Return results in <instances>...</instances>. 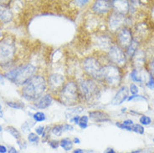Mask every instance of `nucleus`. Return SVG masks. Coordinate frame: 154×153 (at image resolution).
<instances>
[{
	"mask_svg": "<svg viewBox=\"0 0 154 153\" xmlns=\"http://www.w3.org/2000/svg\"><path fill=\"white\" fill-rule=\"evenodd\" d=\"M46 90V81L41 75H35L23 85L22 96L29 101H36Z\"/></svg>",
	"mask_w": 154,
	"mask_h": 153,
	"instance_id": "f257e3e1",
	"label": "nucleus"
},
{
	"mask_svg": "<svg viewBox=\"0 0 154 153\" xmlns=\"http://www.w3.org/2000/svg\"><path fill=\"white\" fill-rule=\"evenodd\" d=\"M36 68L33 65H19L4 74V77L17 85H24L33 76H35Z\"/></svg>",
	"mask_w": 154,
	"mask_h": 153,
	"instance_id": "f03ea898",
	"label": "nucleus"
},
{
	"mask_svg": "<svg viewBox=\"0 0 154 153\" xmlns=\"http://www.w3.org/2000/svg\"><path fill=\"white\" fill-rule=\"evenodd\" d=\"M16 47L14 39L7 36L0 40V66L9 65L14 59Z\"/></svg>",
	"mask_w": 154,
	"mask_h": 153,
	"instance_id": "7ed1b4c3",
	"label": "nucleus"
},
{
	"mask_svg": "<svg viewBox=\"0 0 154 153\" xmlns=\"http://www.w3.org/2000/svg\"><path fill=\"white\" fill-rule=\"evenodd\" d=\"M78 90V86L75 82L69 81L66 83L59 94L60 102L65 106H75L79 99Z\"/></svg>",
	"mask_w": 154,
	"mask_h": 153,
	"instance_id": "20e7f679",
	"label": "nucleus"
},
{
	"mask_svg": "<svg viewBox=\"0 0 154 153\" xmlns=\"http://www.w3.org/2000/svg\"><path fill=\"white\" fill-rule=\"evenodd\" d=\"M102 80L111 86H116L122 80V72L116 65H106L102 67Z\"/></svg>",
	"mask_w": 154,
	"mask_h": 153,
	"instance_id": "39448f33",
	"label": "nucleus"
},
{
	"mask_svg": "<svg viewBox=\"0 0 154 153\" xmlns=\"http://www.w3.org/2000/svg\"><path fill=\"white\" fill-rule=\"evenodd\" d=\"M83 68L85 73L96 80H102V66L94 57H87L83 61Z\"/></svg>",
	"mask_w": 154,
	"mask_h": 153,
	"instance_id": "423d86ee",
	"label": "nucleus"
},
{
	"mask_svg": "<svg viewBox=\"0 0 154 153\" xmlns=\"http://www.w3.org/2000/svg\"><path fill=\"white\" fill-rule=\"evenodd\" d=\"M78 90L86 99H91L97 95L98 88L95 81L91 79L82 80L79 82Z\"/></svg>",
	"mask_w": 154,
	"mask_h": 153,
	"instance_id": "0eeeda50",
	"label": "nucleus"
},
{
	"mask_svg": "<svg viewBox=\"0 0 154 153\" xmlns=\"http://www.w3.org/2000/svg\"><path fill=\"white\" fill-rule=\"evenodd\" d=\"M107 57L116 66H122L126 64V54L119 45L111 46L108 50Z\"/></svg>",
	"mask_w": 154,
	"mask_h": 153,
	"instance_id": "6e6552de",
	"label": "nucleus"
},
{
	"mask_svg": "<svg viewBox=\"0 0 154 153\" xmlns=\"http://www.w3.org/2000/svg\"><path fill=\"white\" fill-rule=\"evenodd\" d=\"M126 22L125 15L121 14L116 12H112L108 18V25L110 29L112 31H116L121 29Z\"/></svg>",
	"mask_w": 154,
	"mask_h": 153,
	"instance_id": "1a4fd4ad",
	"label": "nucleus"
},
{
	"mask_svg": "<svg viewBox=\"0 0 154 153\" xmlns=\"http://www.w3.org/2000/svg\"><path fill=\"white\" fill-rule=\"evenodd\" d=\"M117 40L119 46L122 49H127L132 41L131 32L127 28H122L117 35Z\"/></svg>",
	"mask_w": 154,
	"mask_h": 153,
	"instance_id": "9d476101",
	"label": "nucleus"
},
{
	"mask_svg": "<svg viewBox=\"0 0 154 153\" xmlns=\"http://www.w3.org/2000/svg\"><path fill=\"white\" fill-rule=\"evenodd\" d=\"M48 84L52 90H60L65 84V78L60 74H52L49 76Z\"/></svg>",
	"mask_w": 154,
	"mask_h": 153,
	"instance_id": "9b49d317",
	"label": "nucleus"
},
{
	"mask_svg": "<svg viewBox=\"0 0 154 153\" xmlns=\"http://www.w3.org/2000/svg\"><path fill=\"white\" fill-rule=\"evenodd\" d=\"M112 8V1L99 0L96 1L92 5V10L97 14H104L111 10Z\"/></svg>",
	"mask_w": 154,
	"mask_h": 153,
	"instance_id": "f8f14e48",
	"label": "nucleus"
},
{
	"mask_svg": "<svg viewBox=\"0 0 154 153\" xmlns=\"http://www.w3.org/2000/svg\"><path fill=\"white\" fill-rule=\"evenodd\" d=\"M129 90L127 86H122L118 90V91L116 92L115 96L113 97L112 100V105L113 106H120L123 103L124 101H126L129 97Z\"/></svg>",
	"mask_w": 154,
	"mask_h": 153,
	"instance_id": "ddd939ff",
	"label": "nucleus"
},
{
	"mask_svg": "<svg viewBox=\"0 0 154 153\" xmlns=\"http://www.w3.org/2000/svg\"><path fill=\"white\" fill-rule=\"evenodd\" d=\"M89 117L91 119L92 121H94L95 122H108L111 121V119L109 118V115L101 111H91L89 113Z\"/></svg>",
	"mask_w": 154,
	"mask_h": 153,
	"instance_id": "4468645a",
	"label": "nucleus"
},
{
	"mask_svg": "<svg viewBox=\"0 0 154 153\" xmlns=\"http://www.w3.org/2000/svg\"><path fill=\"white\" fill-rule=\"evenodd\" d=\"M130 4L127 1H112V8L115 9V12L125 15L129 11Z\"/></svg>",
	"mask_w": 154,
	"mask_h": 153,
	"instance_id": "2eb2a0df",
	"label": "nucleus"
},
{
	"mask_svg": "<svg viewBox=\"0 0 154 153\" xmlns=\"http://www.w3.org/2000/svg\"><path fill=\"white\" fill-rule=\"evenodd\" d=\"M52 100H53V99H52L51 96L49 94H46L45 96H41L38 99H37L35 101V103L34 104V106L38 109H45L51 105Z\"/></svg>",
	"mask_w": 154,
	"mask_h": 153,
	"instance_id": "dca6fc26",
	"label": "nucleus"
},
{
	"mask_svg": "<svg viewBox=\"0 0 154 153\" xmlns=\"http://www.w3.org/2000/svg\"><path fill=\"white\" fill-rule=\"evenodd\" d=\"M133 60V65L136 68L141 69L143 68L145 64V54L143 50H137L132 57Z\"/></svg>",
	"mask_w": 154,
	"mask_h": 153,
	"instance_id": "f3484780",
	"label": "nucleus"
},
{
	"mask_svg": "<svg viewBox=\"0 0 154 153\" xmlns=\"http://www.w3.org/2000/svg\"><path fill=\"white\" fill-rule=\"evenodd\" d=\"M13 19L11 10L4 5L0 4V21L3 23H8Z\"/></svg>",
	"mask_w": 154,
	"mask_h": 153,
	"instance_id": "a211bd4d",
	"label": "nucleus"
},
{
	"mask_svg": "<svg viewBox=\"0 0 154 153\" xmlns=\"http://www.w3.org/2000/svg\"><path fill=\"white\" fill-rule=\"evenodd\" d=\"M84 110V108L82 106H75V107H71L66 110L65 112L66 119H71L72 117H75L76 115H79L80 113H81Z\"/></svg>",
	"mask_w": 154,
	"mask_h": 153,
	"instance_id": "6ab92c4d",
	"label": "nucleus"
},
{
	"mask_svg": "<svg viewBox=\"0 0 154 153\" xmlns=\"http://www.w3.org/2000/svg\"><path fill=\"white\" fill-rule=\"evenodd\" d=\"M139 43L137 38H132V41L130 44V45L127 48V55L128 57L132 58L135 53L137 51V48H138Z\"/></svg>",
	"mask_w": 154,
	"mask_h": 153,
	"instance_id": "aec40b11",
	"label": "nucleus"
},
{
	"mask_svg": "<svg viewBox=\"0 0 154 153\" xmlns=\"http://www.w3.org/2000/svg\"><path fill=\"white\" fill-rule=\"evenodd\" d=\"M74 143L72 142V140H70L69 138L66 137L61 139L60 141V146L61 147L62 149L65 150L66 151H71L73 148Z\"/></svg>",
	"mask_w": 154,
	"mask_h": 153,
	"instance_id": "412c9836",
	"label": "nucleus"
},
{
	"mask_svg": "<svg viewBox=\"0 0 154 153\" xmlns=\"http://www.w3.org/2000/svg\"><path fill=\"white\" fill-rule=\"evenodd\" d=\"M111 44H112V40L108 38L107 36H100L98 38V45L100 47H104V48H111Z\"/></svg>",
	"mask_w": 154,
	"mask_h": 153,
	"instance_id": "4be33fe9",
	"label": "nucleus"
},
{
	"mask_svg": "<svg viewBox=\"0 0 154 153\" xmlns=\"http://www.w3.org/2000/svg\"><path fill=\"white\" fill-rule=\"evenodd\" d=\"M5 130L11 135L13 137L15 138L16 140H19V139L21 138V135L19 133V131L16 128H14V126H7L5 128Z\"/></svg>",
	"mask_w": 154,
	"mask_h": 153,
	"instance_id": "5701e85b",
	"label": "nucleus"
},
{
	"mask_svg": "<svg viewBox=\"0 0 154 153\" xmlns=\"http://www.w3.org/2000/svg\"><path fill=\"white\" fill-rule=\"evenodd\" d=\"M63 131H64L63 125H55L51 128V133L55 136H61Z\"/></svg>",
	"mask_w": 154,
	"mask_h": 153,
	"instance_id": "b1692460",
	"label": "nucleus"
},
{
	"mask_svg": "<svg viewBox=\"0 0 154 153\" xmlns=\"http://www.w3.org/2000/svg\"><path fill=\"white\" fill-rule=\"evenodd\" d=\"M131 79L132 80V81H134V82H137V83H143V78L142 76L140 75V74H139L138 70L137 69H133L131 73Z\"/></svg>",
	"mask_w": 154,
	"mask_h": 153,
	"instance_id": "393cba45",
	"label": "nucleus"
},
{
	"mask_svg": "<svg viewBox=\"0 0 154 153\" xmlns=\"http://www.w3.org/2000/svg\"><path fill=\"white\" fill-rule=\"evenodd\" d=\"M33 118L36 122H42L44 121H45L46 117H45V115L43 112L38 111V112H35V114L33 115Z\"/></svg>",
	"mask_w": 154,
	"mask_h": 153,
	"instance_id": "a878e982",
	"label": "nucleus"
},
{
	"mask_svg": "<svg viewBox=\"0 0 154 153\" xmlns=\"http://www.w3.org/2000/svg\"><path fill=\"white\" fill-rule=\"evenodd\" d=\"M39 136L36 133H29L28 135V141L29 143H33V144H38L39 142Z\"/></svg>",
	"mask_w": 154,
	"mask_h": 153,
	"instance_id": "bb28decb",
	"label": "nucleus"
},
{
	"mask_svg": "<svg viewBox=\"0 0 154 153\" xmlns=\"http://www.w3.org/2000/svg\"><path fill=\"white\" fill-rule=\"evenodd\" d=\"M51 129L49 126L45 127V129L44 130L42 134V142H48L50 141V132H51Z\"/></svg>",
	"mask_w": 154,
	"mask_h": 153,
	"instance_id": "cd10ccee",
	"label": "nucleus"
},
{
	"mask_svg": "<svg viewBox=\"0 0 154 153\" xmlns=\"http://www.w3.org/2000/svg\"><path fill=\"white\" fill-rule=\"evenodd\" d=\"M88 121H89L88 116H86V115H83V116H81V118H80V121H79L78 126H80L81 129H85V128L88 126Z\"/></svg>",
	"mask_w": 154,
	"mask_h": 153,
	"instance_id": "c85d7f7f",
	"label": "nucleus"
},
{
	"mask_svg": "<svg viewBox=\"0 0 154 153\" xmlns=\"http://www.w3.org/2000/svg\"><path fill=\"white\" fill-rule=\"evenodd\" d=\"M131 129L133 132H136L137 134L143 135L144 134V127L140 124H134L131 126Z\"/></svg>",
	"mask_w": 154,
	"mask_h": 153,
	"instance_id": "c756f323",
	"label": "nucleus"
},
{
	"mask_svg": "<svg viewBox=\"0 0 154 153\" xmlns=\"http://www.w3.org/2000/svg\"><path fill=\"white\" fill-rule=\"evenodd\" d=\"M9 107L13 108V109H17V110H22L24 107V104L21 103V102H13V101H8L7 102Z\"/></svg>",
	"mask_w": 154,
	"mask_h": 153,
	"instance_id": "7c9ffc66",
	"label": "nucleus"
},
{
	"mask_svg": "<svg viewBox=\"0 0 154 153\" xmlns=\"http://www.w3.org/2000/svg\"><path fill=\"white\" fill-rule=\"evenodd\" d=\"M139 121L140 123L143 125V126H148L149 124H151L152 122V120L149 116H147V115H142L140 119H139Z\"/></svg>",
	"mask_w": 154,
	"mask_h": 153,
	"instance_id": "2f4dec72",
	"label": "nucleus"
},
{
	"mask_svg": "<svg viewBox=\"0 0 154 153\" xmlns=\"http://www.w3.org/2000/svg\"><path fill=\"white\" fill-rule=\"evenodd\" d=\"M48 145L53 150H57L60 147V142L57 140H50L48 142Z\"/></svg>",
	"mask_w": 154,
	"mask_h": 153,
	"instance_id": "473e14b6",
	"label": "nucleus"
},
{
	"mask_svg": "<svg viewBox=\"0 0 154 153\" xmlns=\"http://www.w3.org/2000/svg\"><path fill=\"white\" fill-rule=\"evenodd\" d=\"M17 144H18L19 147L21 150H25L27 148V143H26V142H25L24 140H23L22 138L17 140Z\"/></svg>",
	"mask_w": 154,
	"mask_h": 153,
	"instance_id": "72a5a7b5",
	"label": "nucleus"
},
{
	"mask_svg": "<svg viewBox=\"0 0 154 153\" xmlns=\"http://www.w3.org/2000/svg\"><path fill=\"white\" fill-rule=\"evenodd\" d=\"M129 91L132 94V96H135L138 93V87L135 84H131L130 88H129Z\"/></svg>",
	"mask_w": 154,
	"mask_h": 153,
	"instance_id": "f704fd0d",
	"label": "nucleus"
},
{
	"mask_svg": "<svg viewBox=\"0 0 154 153\" xmlns=\"http://www.w3.org/2000/svg\"><path fill=\"white\" fill-rule=\"evenodd\" d=\"M133 99H141V100H146V98L143 96H138V95H135V96H131L128 97L127 100L128 101H131V100H133Z\"/></svg>",
	"mask_w": 154,
	"mask_h": 153,
	"instance_id": "c9c22d12",
	"label": "nucleus"
},
{
	"mask_svg": "<svg viewBox=\"0 0 154 153\" xmlns=\"http://www.w3.org/2000/svg\"><path fill=\"white\" fill-rule=\"evenodd\" d=\"M45 129V126H38V127L35 128V133L38 136H42L44 130Z\"/></svg>",
	"mask_w": 154,
	"mask_h": 153,
	"instance_id": "e433bc0d",
	"label": "nucleus"
},
{
	"mask_svg": "<svg viewBox=\"0 0 154 153\" xmlns=\"http://www.w3.org/2000/svg\"><path fill=\"white\" fill-rule=\"evenodd\" d=\"M146 86L149 89H151V90L154 89V77L151 76L149 78V81L146 83Z\"/></svg>",
	"mask_w": 154,
	"mask_h": 153,
	"instance_id": "4c0bfd02",
	"label": "nucleus"
},
{
	"mask_svg": "<svg viewBox=\"0 0 154 153\" xmlns=\"http://www.w3.org/2000/svg\"><path fill=\"white\" fill-rule=\"evenodd\" d=\"M149 71H150L152 76L154 77V58L151 60L149 64Z\"/></svg>",
	"mask_w": 154,
	"mask_h": 153,
	"instance_id": "58836bf2",
	"label": "nucleus"
},
{
	"mask_svg": "<svg viewBox=\"0 0 154 153\" xmlns=\"http://www.w3.org/2000/svg\"><path fill=\"white\" fill-rule=\"evenodd\" d=\"M63 128H64V131H69V130H74L73 126H71L70 124H65V125H63Z\"/></svg>",
	"mask_w": 154,
	"mask_h": 153,
	"instance_id": "ea45409f",
	"label": "nucleus"
},
{
	"mask_svg": "<svg viewBox=\"0 0 154 153\" xmlns=\"http://www.w3.org/2000/svg\"><path fill=\"white\" fill-rule=\"evenodd\" d=\"M80 118H81V116L76 115V116H75V117H72L71 119H69V121H70V122H74L75 124L78 125V124H79V121H80Z\"/></svg>",
	"mask_w": 154,
	"mask_h": 153,
	"instance_id": "a19ab883",
	"label": "nucleus"
},
{
	"mask_svg": "<svg viewBox=\"0 0 154 153\" xmlns=\"http://www.w3.org/2000/svg\"><path fill=\"white\" fill-rule=\"evenodd\" d=\"M0 153H8V147L4 145H0Z\"/></svg>",
	"mask_w": 154,
	"mask_h": 153,
	"instance_id": "79ce46f5",
	"label": "nucleus"
},
{
	"mask_svg": "<svg viewBox=\"0 0 154 153\" xmlns=\"http://www.w3.org/2000/svg\"><path fill=\"white\" fill-rule=\"evenodd\" d=\"M122 123L127 126H131L132 125H134V123H133V121L131 120H126V121H124Z\"/></svg>",
	"mask_w": 154,
	"mask_h": 153,
	"instance_id": "37998d69",
	"label": "nucleus"
},
{
	"mask_svg": "<svg viewBox=\"0 0 154 153\" xmlns=\"http://www.w3.org/2000/svg\"><path fill=\"white\" fill-rule=\"evenodd\" d=\"M8 153H19L15 147L14 146H8Z\"/></svg>",
	"mask_w": 154,
	"mask_h": 153,
	"instance_id": "c03bdc74",
	"label": "nucleus"
},
{
	"mask_svg": "<svg viewBox=\"0 0 154 153\" xmlns=\"http://www.w3.org/2000/svg\"><path fill=\"white\" fill-rule=\"evenodd\" d=\"M103 153H116V151L113 148H107V149H106L104 151V152Z\"/></svg>",
	"mask_w": 154,
	"mask_h": 153,
	"instance_id": "a18cd8bd",
	"label": "nucleus"
},
{
	"mask_svg": "<svg viewBox=\"0 0 154 153\" xmlns=\"http://www.w3.org/2000/svg\"><path fill=\"white\" fill-rule=\"evenodd\" d=\"M72 153H85V151L83 149H81V148H76V149L74 150Z\"/></svg>",
	"mask_w": 154,
	"mask_h": 153,
	"instance_id": "49530a36",
	"label": "nucleus"
},
{
	"mask_svg": "<svg viewBox=\"0 0 154 153\" xmlns=\"http://www.w3.org/2000/svg\"><path fill=\"white\" fill-rule=\"evenodd\" d=\"M75 3H76L77 5H85V4L88 3V1L87 0H85V1H76Z\"/></svg>",
	"mask_w": 154,
	"mask_h": 153,
	"instance_id": "de8ad7c7",
	"label": "nucleus"
},
{
	"mask_svg": "<svg viewBox=\"0 0 154 153\" xmlns=\"http://www.w3.org/2000/svg\"><path fill=\"white\" fill-rule=\"evenodd\" d=\"M72 142H73L74 144H81V140H80V138L78 137H75L72 140Z\"/></svg>",
	"mask_w": 154,
	"mask_h": 153,
	"instance_id": "09e8293b",
	"label": "nucleus"
},
{
	"mask_svg": "<svg viewBox=\"0 0 154 153\" xmlns=\"http://www.w3.org/2000/svg\"><path fill=\"white\" fill-rule=\"evenodd\" d=\"M142 151V150H137V151H132L131 152H127V153H140Z\"/></svg>",
	"mask_w": 154,
	"mask_h": 153,
	"instance_id": "8fccbe9b",
	"label": "nucleus"
},
{
	"mask_svg": "<svg viewBox=\"0 0 154 153\" xmlns=\"http://www.w3.org/2000/svg\"><path fill=\"white\" fill-rule=\"evenodd\" d=\"M0 117H3V111H2V106L0 104Z\"/></svg>",
	"mask_w": 154,
	"mask_h": 153,
	"instance_id": "3c124183",
	"label": "nucleus"
},
{
	"mask_svg": "<svg viewBox=\"0 0 154 153\" xmlns=\"http://www.w3.org/2000/svg\"><path fill=\"white\" fill-rule=\"evenodd\" d=\"M4 75H0V82H3V80H4Z\"/></svg>",
	"mask_w": 154,
	"mask_h": 153,
	"instance_id": "603ef678",
	"label": "nucleus"
},
{
	"mask_svg": "<svg viewBox=\"0 0 154 153\" xmlns=\"http://www.w3.org/2000/svg\"><path fill=\"white\" fill-rule=\"evenodd\" d=\"M2 130H3V127L2 126H0V132H2Z\"/></svg>",
	"mask_w": 154,
	"mask_h": 153,
	"instance_id": "864d4df0",
	"label": "nucleus"
},
{
	"mask_svg": "<svg viewBox=\"0 0 154 153\" xmlns=\"http://www.w3.org/2000/svg\"><path fill=\"white\" fill-rule=\"evenodd\" d=\"M2 37H3V35H2V32L0 31V38H2Z\"/></svg>",
	"mask_w": 154,
	"mask_h": 153,
	"instance_id": "5fc2aeb1",
	"label": "nucleus"
},
{
	"mask_svg": "<svg viewBox=\"0 0 154 153\" xmlns=\"http://www.w3.org/2000/svg\"><path fill=\"white\" fill-rule=\"evenodd\" d=\"M153 142H154V138H153Z\"/></svg>",
	"mask_w": 154,
	"mask_h": 153,
	"instance_id": "6e6d98bb",
	"label": "nucleus"
}]
</instances>
